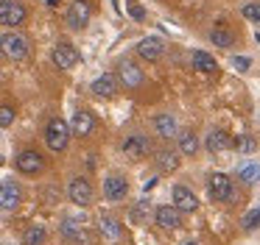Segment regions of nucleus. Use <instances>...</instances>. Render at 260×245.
Masks as SVG:
<instances>
[{
    "label": "nucleus",
    "instance_id": "nucleus-18",
    "mask_svg": "<svg viewBox=\"0 0 260 245\" xmlns=\"http://www.w3.org/2000/svg\"><path fill=\"white\" fill-rule=\"evenodd\" d=\"M162 53H165V42L159 36H146L137 42V56L146 61H157Z\"/></svg>",
    "mask_w": 260,
    "mask_h": 245
},
{
    "label": "nucleus",
    "instance_id": "nucleus-10",
    "mask_svg": "<svg viewBox=\"0 0 260 245\" xmlns=\"http://www.w3.org/2000/svg\"><path fill=\"white\" fill-rule=\"evenodd\" d=\"M90 17H92V6L87 3V0H73L68 14H64V20H68V25L73 28V31H81V28L90 22Z\"/></svg>",
    "mask_w": 260,
    "mask_h": 245
},
{
    "label": "nucleus",
    "instance_id": "nucleus-23",
    "mask_svg": "<svg viewBox=\"0 0 260 245\" xmlns=\"http://www.w3.org/2000/svg\"><path fill=\"white\" fill-rule=\"evenodd\" d=\"M179 153L182 156H196L199 153V145H202V139H199L196 131H179Z\"/></svg>",
    "mask_w": 260,
    "mask_h": 245
},
{
    "label": "nucleus",
    "instance_id": "nucleus-14",
    "mask_svg": "<svg viewBox=\"0 0 260 245\" xmlns=\"http://www.w3.org/2000/svg\"><path fill=\"white\" fill-rule=\"evenodd\" d=\"M118 75H109V72H104V75H98L95 81L90 84V92L95 95L98 100H112L115 95H118Z\"/></svg>",
    "mask_w": 260,
    "mask_h": 245
},
{
    "label": "nucleus",
    "instance_id": "nucleus-20",
    "mask_svg": "<svg viewBox=\"0 0 260 245\" xmlns=\"http://www.w3.org/2000/svg\"><path fill=\"white\" fill-rule=\"evenodd\" d=\"M20 200H23V189L17 187L14 181H3V189H0V203H3V209L6 212H14L20 206Z\"/></svg>",
    "mask_w": 260,
    "mask_h": 245
},
{
    "label": "nucleus",
    "instance_id": "nucleus-11",
    "mask_svg": "<svg viewBox=\"0 0 260 245\" xmlns=\"http://www.w3.org/2000/svg\"><path fill=\"white\" fill-rule=\"evenodd\" d=\"M98 231H101L104 242H109V245H120V242H123V226H120V220H118V217H112V215H101V217H98Z\"/></svg>",
    "mask_w": 260,
    "mask_h": 245
},
{
    "label": "nucleus",
    "instance_id": "nucleus-26",
    "mask_svg": "<svg viewBox=\"0 0 260 245\" xmlns=\"http://www.w3.org/2000/svg\"><path fill=\"white\" fill-rule=\"evenodd\" d=\"M148 215H151V200H148V198H140L135 206H132V220H135L137 226L148 223Z\"/></svg>",
    "mask_w": 260,
    "mask_h": 245
},
{
    "label": "nucleus",
    "instance_id": "nucleus-12",
    "mask_svg": "<svg viewBox=\"0 0 260 245\" xmlns=\"http://www.w3.org/2000/svg\"><path fill=\"white\" fill-rule=\"evenodd\" d=\"M204 148H207V153L218 156V153H226V150L235 148V139H232L224 128H213V131L207 134V139H204Z\"/></svg>",
    "mask_w": 260,
    "mask_h": 245
},
{
    "label": "nucleus",
    "instance_id": "nucleus-31",
    "mask_svg": "<svg viewBox=\"0 0 260 245\" xmlns=\"http://www.w3.org/2000/svg\"><path fill=\"white\" fill-rule=\"evenodd\" d=\"M14 117H17V109H14V106H0V126L3 128H9L14 123Z\"/></svg>",
    "mask_w": 260,
    "mask_h": 245
},
{
    "label": "nucleus",
    "instance_id": "nucleus-28",
    "mask_svg": "<svg viewBox=\"0 0 260 245\" xmlns=\"http://www.w3.org/2000/svg\"><path fill=\"white\" fill-rule=\"evenodd\" d=\"M257 139L252 137V134H241V137L235 139V150L238 153H243V156H249V153H254V150H257Z\"/></svg>",
    "mask_w": 260,
    "mask_h": 245
},
{
    "label": "nucleus",
    "instance_id": "nucleus-29",
    "mask_svg": "<svg viewBox=\"0 0 260 245\" xmlns=\"http://www.w3.org/2000/svg\"><path fill=\"white\" fill-rule=\"evenodd\" d=\"M238 178H241L243 184H257L260 181V165H243L241 170H238Z\"/></svg>",
    "mask_w": 260,
    "mask_h": 245
},
{
    "label": "nucleus",
    "instance_id": "nucleus-5",
    "mask_svg": "<svg viewBox=\"0 0 260 245\" xmlns=\"http://www.w3.org/2000/svg\"><path fill=\"white\" fill-rule=\"evenodd\" d=\"M25 17H28V11H25V6L20 0H0V22L6 28L23 25Z\"/></svg>",
    "mask_w": 260,
    "mask_h": 245
},
{
    "label": "nucleus",
    "instance_id": "nucleus-21",
    "mask_svg": "<svg viewBox=\"0 0 260 245\" xmlns=\"http://www.w3.org/2000/svg\"><path fill=\"white\" fill-rule=\"evenodd\" d=\"M154 159H157V167L162 173H174V170H179V165H182V153L179 150H168V148L157 150Z\"/></svg>",
    "mask_w": 260,
    "mask_h": 245
},
{
    "label": "nucleus",
    "instance_id": "nucleus-15",
    "mask_svg": "<svg viewBox=\"0 0 260 245\" xmlns=\"http://www.w3.org/2000/svg\"><path fill=\"white\" fill-rule=\"evenodd\" d=\"M154 131H157V137L159 139H174V137H179V120H176L171 111H159L157 117H154Z\"/></svg>",
    "mask_w": 260,
    "mask_h": 245
},
{
    "label": "nucleus",
    "instance_id": "nucleus-6",
    "mask_svg": "<svg viewBox=\"0 0 260 245\" xmlns=\"http://www.w3.org/2000/svg\"><path fill=\"white\" fill-rule=\"evenodd\" d=\"M3 53L12 61H25L28 59V39L14 31H6L3 33Z\"/></svg>",
    "mask_w": 260,
    "mask_h": 245
},
{
    "label": "nucleus",
    "instance_id": "nucleus-1",
    "mask_svg": "<svg viewBox=\"0 0 260 245\" xmlns=\"http://www.w3.org/2000/svg\"><path fill=\"white\" fill-rule=\"evenodd\" d=\"M70 134H73V128L56 117V120H51L48 128H45V145L53 150V153H62V150L68 148V142H70Z\"/></svg>",
    "mask_w": 260,
    "mask_h": 245
},
{
    "label": "nucleus",
    "instance_id": "nucleus-37",
    "mask_svg": "<svg viewBox=\"0 0 260 245\" xmlns=\"http://www.w3.org/2000/svg\"><path fill=\"white\" fill-rule=\"evenodd\" d=\"M257 209H260V206H257Z\"/></svg>",
    "mask_w": 260,
    "mask_h": 245
},
{
    "label": "nucleus",
    "instance_id": "nucleus-25",
    "mask_svg": "<svg viewBox=\"0 0 260 245\" xmlns=\"http://www.w3.org/2000/svg\"><path fill=\"white\" fill-rule=\"evenodd\" d=\"M48 242V231L42 226H28L23 231V245H45Z\"/></svg>",
    "mask_w": 260,
    "mask_h": 245
},
{
    "label": "nucleus",
    "instance_id": "nucleus-8",
    "mask_svg": "<svg viewBox=\"0 0 260 245\" xmlns=\"http://www.w3.org/2000/svg\"><path fill=\"white\" fill-rule=\"evenodd\" d=\"M120 150H123L126 156H132V159H143V156L151 153V139H148L143 131H132L129 137L123 139Z\"/></svg>",
    "mask_w": 260,
    "mask_h": 245
},
{
    "label": "nucleus",
    "instance_id": "nucleus-22",
    "mask_svg": "<svg viewBox=\"0 0 260 245\" xmlns=\"http://www.w3.org/2000/svg\"><path fill=\"white\" fill-rule=\"evenodd\" d=\"M59 234H62L64 239H70V242H79L81 237H84V226H81L79 217H64L62 223H59Z\"/></svg>",
    "mask_w": 260,
    "mask_h": 245
},
{
    "label": "nucleus",
    "instance_id": "nucleus-2",
    "mask_svg": "<svg viewBox=\"0 0 260 245\" xmlns=\"http://www.w3.org/2000/svg\"><path fill=\"white\" fill-rule=\"evenodd\" d=\"M207 189H210V198L213 200H224V203L235 200V184H232V178L226 173H210Z\"/></svg>",
    "mask_w": 260,
    "mask_h": 245
},
{
    "label": "nucleus",
    "instance_id": "nucleus-35",
    "mask_svg": "<svg viewBox=\"0 0 260 245\" xmlns=\"http://www.w3.org/2000/svg\"><path fill=\"white\" fill-rule=\"evenodd\" d=\"M45 3H48V6H59V0H45Z\"/></svg>",
    "mask_w": 260,
    "mask_h": 245
},
{
    "label": "nucleus",
    "instance_id": "nucleus-4",
    "mask_svg": "<svg viewBox=\"0 0 260 245\" xmlns=\"http://www.w3.org/2000/svg\"><path fill=\"white\" fill-rule=\"evenodd\" d=\"M68 198L73 200L76 206H90L92 200H95V189H92V184L87 181L84 176H76L73 181L68 184Z\"/></svg>",
    "mask_w": 260,
    "mask_h": 245
},
{
    "label": "nucleus",
    "instance_id": "nucleus-3",
    "mask_svg": "<svg viewBox=\"0 0 260 245\" xmlns=\"http://www.w3.org/2000/svg\"><path fill=\"white\" fill-rule=\"evenodd\" d=\"M118 81L126 89H140L146 84V72L140 70V64H135L132 59H120L118 61Z\"/></svg>",
    "mask_w": 260,
    "mask_h": 245
},
{
    "label": "nucleus",
    "instance_id": "nucleus-16",
    "mask_svg": "<svg viewBox=\"0 0 260 245\" xmlns=\"http://www.w3.org/2000/svg\"><path fill=\"white\" fill-rule=\"evenodd\" d=\"M51 59H53V64L62 67V70H73V67L79 64V50H76L73 45L59 42L56 48L51 50Z\"/></svg>",
    "mask_w": 260,
    "mask_h": 245
},
{
    "label": "nucleus",
    "instance_id": "nucleus-32",
    "mask_svg": "<svg viewBox=\"0 0 260 245\" xmlns=\"http://www.w3.org/2000/svg\"><path fill=\"white\" fill-rule=\"evenodd\" d=\"M126 11H129V14L135 17L137 22H143V20H146V11H143V6L137 3V0H126Z\"/></svg>",
    "mask_w": 260,
    "mask_h": 245
},
{
    "label": "nucleus",
    "instance_id": "nucleus-13",
    "mask_svg": "<svg viewBox=\"0 0 260 245\" xmlns=\"http://www.w3.org/2000/svg\"><path fill=\"white\" fill-rule=\"evenodd\" d=\"M14 165H17V170L25 173V176H37V173L42 170V165H45V161H42V153H40V150L25 148V150H20V153H17Z\"/></svg>",
    "mask_w": 260,
    "mask_h": 245
},
{
    "label": "nucleus",
    "instance_id": "nucleus-17",
    "mask_svg": "<svg viewBox=\"0 0 260 245\" xmlns=\"http://www.w3.org/2000/svg\"><path fill=\"white\" fill-rule=\"evenodd\" d=\"M171 198H174V203L179 206L182 212H196V209H199L196 192H193L190 187H185V184H176V187L171 189Z\"/></svg>",
    "mask_w": 260,
    "mask_h": 245
},
{
    "label": "nucleus",
    "instance_id": "nucleus-34",
    "mask_svg": "<svg viewBox=\"0 0 260 245\" xmlns=\"http://www.w3.org/2000/svg\"><path fill=\"white\" fill-rule=\"evenodd\" d=\"M232 64H235V70L246 72L249 67H252V59H249V56H235V59H232Z\"/></svg>",
    "mask_w": 260,
    "mask_h": 245
},
{
    "label": "nucleus",
    "instance_id": "nucleus-30",
    "mask_svg": "<svg viewBox=\"0 0 260 245\" xmlns=\"http://www.w3.org/2000/svg\"><path fill=\"white\" fill-rule=\"evenodd\" d=\"M241 14H243V20H249V22H254V25H260V0H249V3H243Z\"/></svg>",
    "mask_w": 260,
    "mask_h": 245
},
{
    "label": "nucleus",
    "instance_id": "nucleus-33",
    "mask_svg": "<svg viewBox=\"0 0 260 245\" xmlns=\"http://www.w3.org/2000/svg\"><path fill=\"white\" fill-rule=\"evenodd\" d=\"M254 226H260V209H252L243 217V228H254Z\"/></svg>",
    "mask_w": 260,
    "mask_h": 245
},
{
    "label": "nucleus",
    "instance_id": "nucleus-19",
    "mask_svg": "<svg viewBox=\"0 0 260 245\" xmlns=\"http://www.w3.org/2000/svg\"><path fill=\"white\" fill-rule=\"evenodd\" d=\"M70 128H73L76 137H90V134L95 131V117L87 109H76L73 120H70Z\"/></svg>",
    "mask_w": 260,
    "mask_h": 245
},
{
    "label": "nucleus",
    "instance_id": "nucleus-9",
    "mask_svg": "<svg viewBox=\"0 0 260 245\" xmlns=\"http://www.w3.org/2000/svg\"><path fill=\"white\" fill-rule=\"evenodd\" d=\"M182 215H185V212L176 203L174 206L165 203V206H157V209H154V223H157L159 228H165V231H176V228L182 226Z\"/></svg>",
    "mask_w": 260,
    "mask_h": 245
},
{
    "label": "nucleus",
    "instance_id": "nucleus-7",
    "mask_svg": "<svg viewBox=\"0 0 260 245\" xmlns=\"http://www.w3.org/2000/svg\"><path fill=\"white\" fill-rule=\"evenodd\" d=\"M126 195H129V181H126V176H120V173H107V176H104V198L118 203Z\"/></svg>",
    "mask_w": 260,
    "mask_h": 245
},
{
    "label": "nucleus",
    "instance_id": "nucleus-36",
    "mask_svg": "<svg viewBox=\"0 0 260 245\" xmlns=\"http://www.w3.org/2000/svg\"><path fill=\"white\" fill-rule=\"evenodd\" d=\"M187 245H196V242H187Z\"/></svg>",
    "mask_w": 260,
    "mask_h": 245
},
{
    "label": "nucleus",
    "instance_id": "nucleus-27",
    "mask_svg": "<svg viewBox=\"0 0 260 245\" xmlns=\"http://www.w3.org/2000/svg\"><path fill=\"white\" fill-rule=\"evenodd\" d=\"M210 42H215L218 48H232V45H235V36H232V31H226V28H213V31H210Z\"/></svg>",
    "mask_w": 260,
    "mask_h": 245
},
{
    "label": "nucleus",
    "instance_id": "nucleus-24",
    "mask_svg": "<svg viewBox=\"0 0 260 245\" xmlns=\"http://www.w3.org/2000/svg\"><path fill=\"white\" fill-rule=\"evenodd\" d=\"M190 64H193V70H199V72H215V59L210 53H204V50H193L190 53Z\"/></svg>",
    "mask_w": 260,
    "mask_h": 245
}]
</instances>
